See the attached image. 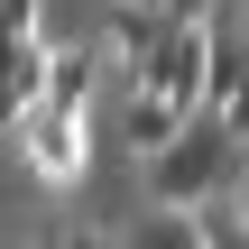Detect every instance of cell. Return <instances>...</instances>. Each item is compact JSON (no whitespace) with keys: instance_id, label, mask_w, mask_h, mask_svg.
Returning a JSON list of instances; mask_svg holds the SVG:
<instances>
[{"instance_id":"6da1fadb","label":"cell","mask_w":249,"mask_h":249,"mask_svg":"<svg viewBox=\"0 0 249 249\" xmlns=\"http://www.w3.org/2000/svg\"><path fill=\"white\" fill-rule=\"evenodd\" d=\"M240 148L249 139L222 120V111H194V120L148 157V203H194V213H203V203L240 176Z\"/></svg>"},{"instance_id":"7a4b0ae2","label":"cell","mask_w":249,"mask_h":249,"mask_svg":"<svg viewBox=\"0 0 249 249\" xmlns=\"http://www.w3.org/2000/svg\"><path fill=\"white\" fill-rule=\"evenodd\" d=\"M9 148H18V166H28L37 185H74V176H83L92 129H83V111L37 102V111H9Z\"/></svg>"},{"instance_id":"3957f363","label":"cell","mask_w":249,"mask_h":249,"mask_svg":"<svg viewBox=\"0 0 249 249\" xmlns=\"http://www.w3.org/2000/svg\"><path fill=\"white\" fill-rule=\"evenodd\" d=\"M166 9H129V0H111V28H102V55H111V74L120 83H139L148 65H157V46H166Z\"/></svg>"},{"instance_id":"277c9868","label":"cell","mask_w":249,"mask_h":249,"mask_svg":"<svg viewBox=\"0 0 249 249\" xmlns=\"http://www.w3.org/2000/svg\"><path fill=\"white\" fill-rule=\"evenodd\" d=\"M185 120H194V111H185L176 92H157V83H129V111H120V148H129V157H157V148H166Z\"/></svg>"},{"instance_id":"5b68a950","label":"cell","mask_w":249,"mask_h":249,"mask_svg":"<svg viewBox=\"0 0 249 249\" xmlns=\"http://www.w3.org/2000/svg\"><path fill=\"white\" fill-rule=\"evenodd\" d=\"M249 102V28L240 18H213V83H203V111H240Z\"/></svg>"},{"instance_id":"8992f818","label":"cell","mask_w":249,"mask_h":249,"mask_svg":"<svg viewBox=\"0 0 249 249\" xmlns=\"http://www.w3.org/2000/svg\"><path fill=\"white\" fill-rule=\"evenodd\" d=\"M46 74H55L46 37H37V28H9V74H0V102H9V111H37V102H46Z\"/></svg>"},{"instance_id":"52a82bcc","label":"cell","mask_w":249,"mask_h":249,"mask_svg":"<svg viewBox=\"0 0 249 249\" xmlns=\"http://www.w3.org/2000/svg\"><path fill=\"white\" fill-rule=\"evenodd\" d=\"M111 55L102 46H55V74H46V102L55 111H92V74H102Z\"/></svg>"},{"instance_id":"ba28073f","label":"cell","mask_w":249,"mask_h":249,"mask_svg":"<svg viewBox=\"0 0 249 249\" xmlns=\"http://www.w3.org/2000/svg\"><path fill=\"white\" fill-rule=\"evenodd\" d=\"M203 240H213V249H240V240H249V185H240V176L203 203Z\"/></svg>"},{"instance_id":"9c48e42d","label":"cell","mask_w":249,"mask_h":249,"mask_svg":"<svg viewBox=\"0 0 249 249\" xmlns=\"http://www.w3.org/2000/svg\"><path fill=\"white\" fill-rule=\"evenodd\" d=\"M9 28H37V0H0V37Z\"/></svg>"},{"instance_id":"30bf717a","label":"cell","mask_w":249,"mask_h":249,"mask_svg":"<svg viewBox=\"0 0 249 249\" xmlns=\"http://www.w3.org/2000/svg\"><path fill=\"white\" fill-rule=\"evenodd\" d=\"M203 9H213V0H166V18H203Z\"/></svg>"},{"instance_id":"8fae6325","label":"cell","mask_w":249,"mask_h":249,"mask_svg":"<svg viewBox=\"0 0 249 249\" xmlns=\"http://www.w3.org/2000/svg\"><path fill=\"white\" fill-rule=\"evenodd\" d=\"M129 9H166V0H129Z\"/></svg>"}]
</instances>
